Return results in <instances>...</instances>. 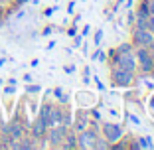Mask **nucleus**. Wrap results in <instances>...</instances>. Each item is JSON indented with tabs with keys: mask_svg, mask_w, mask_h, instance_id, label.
Masks as SVG:
<instances>
[{
	"mask_svg": "<svg viewBox=\"0 0 154 150\" xmlns=\"http://www.w3.org/2000/svg\"><path fill=\"white\" fill-rule=\"evenodd\" d=\"M132 41L140 47H148L152 50L154 46V34L150 30H142V28H134L132 30Z\"/></svg>",
	"mask_w": 154,
	"mask_h": 150,
	"instance_id": "nucleus-1",
	"label": "nucleus"
},
{
	"mask_svg": "<svg viewBox=\"0 0 154 150\" xmlns=\"http://www.w3.org/2000/svg\"><path fill=\"white\" fill-rule=\"evenodd\" d=\"M136 61H138V65H140V69L144 73H148V71H152L154 69V57H152V54L148 51V47H136Z\"/></svg>",
	"mask_w": 154,
	"mask_h": 150,
	"instance_id": "nucleus-2",
	"label": "nucleus"
},
{
	"mask_svg": "<svg viewBox=\"0 0 154 150\" xmlns=\"http://www.w3.org/2000/svg\"><path fill=\"white\" fill-rule=\"evenodd\" d=\"M117 67H122L127 69V71H136V67H138V61H136V55L132 54V51H127V54H119L117 55Z\"/></svg>",
	"mask_w": 154,
	"mask_h": 150,
	"instance_id": "nucleus-3",
	"label": "nucleus"
},
{
	"mask_svg": "<svg viewBox=\"0 0 154 150\" xmlns=\"http://www.w3.org/2000/svg\"><path fill=\"white\" fill-rule=\"evenodd\" d=\"M103 134L109 142H119L122 138V134H125V130L117 123H103Z\"/></svg>",
	"mask_w": 154,
	"mask_h": 150,
	"instance_id": "nucleus-4",
	"label": "nucleus"
},
{
	"mask_svg": "<svg viewBox=\"0 0 154 150\" xmlns=\"http://www.w3.org/2000/svg\"><path fill=\"white\" fill-rule=\"evenodd\" d=\"M65 134H67V127L65 124H55V127H51L50 134H48V140H50L51 146H59L65 140Z\"/></svg>",
	"mask_w": 154,
	"mask_h": 150,
	"instance_id": "nucleus-5",
	"label": "nucleus"
},
{
	"mask_svg": "<svg viewBox=\"0 0 154 150\" xmlns=\"http://www.w3.org/2000/svg\"><path fill=\"white\" fill-rule=\"evenodd\" d=\"M132 77H134V73L132 71H127V69H122V67H117L113 71V83L119 87H127L132 83Z\"/></svg>",
	"mask_w": 154,
	"mask_h": 150,
	"instance_id": "nucleus-6",
	"label": "nucleus"
},
{
	"mask_svg": "<svg viewBox=\"0 0 154 150\" xmlns=\"http://www.w3.org/2000/svg\"><path fill=\"white\" fill-rule=\"evenodd\" d=\"M95 140H97L95 132H93V130H85L81 136L77 138V146H81V148H93Z\"/></svg>",
	"mask_w": 154,
	"mask_h": 150,
	"instance_id": "nucleus-7",
	"label": "nucleus"
},
{
	"mask_svg": "<svg viewBox=\"0 0 154 150\" xmlns=\"http://www.w3.org/2000/svg\"><path fill=\"white\" fill-rule=\"evenodd\" d=\"M45 132H48V123H45L42 117H38L36 123L32 124V136H34V138H42Z\"/></svg>",
	"mask_w": 154,
	"mask_h": 150,
	"instance_id": "nucleus-8",
	"label": "nucleus"
},
{
	"mask_svg": "<svg viewBox=\"0 0 154 150\" xmlns=\"http://www.w3.org/2000/svg\"><path fill=\"white\" fill-rule=\"evenodd\" d=\"M22 136H24V128H22V124H18V123H10V124H8V138H12V140H20Z\"/></svg>",
	"mask_w": 154,
	"mask_h": 150,
	"instance_id": "nucleus-9",
	"label": "nucleus"
},
{
	"mask_svg": "<svg viewBox=\"0 0 154 150\" xmlns=\"http://www.w3.org/2000/svg\"><path fill=\"white\" fill-rule=\"evenodd\" d=\"M61 111L55 109V107H51V113L50 117H48V127H55V124H61Z\"/></svg>",
	"mask_w": 154,
	"mask_h": 150,
	"instance_id": "nucleus-10",
	"label": "nucleus"
},
{
	"mask_svg": "<svg viewBox=\"0 0 154 150\" xmlns=\"http://www.w3.org/2000/svg\"><path fill=\"white\" fill-rule=\"evenodd\" d=\"M65 144H61V148L69 150V148H77V136L75 134H65Z\"/></svg>",
	"mask_w": 154,
	"mask_h": 150,
	"instance_id": "nucleus-11",
	"label": "nucleus"
},
{
	"mask_svg": "<svg viewBox=\"0 0 154 150\" xmlns=\"http://www.w3.org/2000/svg\"><path fill=\"white\" fill-rule=\"evenodd\" d=\"M20 140H22V142H18V148H22V150H30V148H34V146H36V144H34V140H30V138H20Z\"/></svg>",
	"mask_w": 154,
	"mask_h": 150,
	"instance_id": "nucleus-12",
	"label": "nucleus"
},
{
	"mask_svg": "<svg viewBox=\"0 0 154 150\" xmlns=\"http://www.w3.org/2000/svg\"><path fill=\"white\" fill-rule=\"evenodd\" d=\"M136 28L148 30V16H136Z\"/></svg>",
	"mask_w": 154,
	"mask_h": 150,
	"instance_id": "nucleus-13",
	"label": "nucleus"
},
{
	"mask_svg": "<svg viewBox=\"0 0 154 150\" xmlns=\"http://www.w3.org/2000/svg\"><path fill=\"white\" fill-rule=\"evenodd\" d=\"M144 4H146V10H148V14H150V16H154V0H146Z\"/></svg>",
	"mask_w": 154,
	"mask_h": 150,
	"instance_id": "nucleus-14",
	"label": "nucleus"
},
{
	"mask_svg": "<svg viewBox=\"0 0 154 150\" xmlns=\"http://www.w3.org/2000/svg\"><path fill=\"white\" fill-rule=\"evenodd\" d=\"M127 51H131V44H121V47H119V54H127Z\"/></svg>",
	"mask_w": 154,
	"mask_h": 150,
	"instance_id": "nucleus-15",
	"label": "nucleus"
},
{
	"mask_svg": "<svg viewBox=\"0 0 154 150\" xmlns=\"http://www.w3.org/2000/svg\"><path fill=\"white\" fill-rule=\"evenodd\" d=\"M42 87L40 85H28V93H38Z\"/></svg>",
	"mask_w": 154,
	"mask_h": 150,
	"instance_id": "nucleus-16",
	"label": "nucleus"
},
{
	"mask_svg": "<svg viewBox=\"0 0 154 150\" xmlns=\"http://www.w3.org/2000/svg\"><path fill=\"white\" fill-rule=\"evenodd\" d=\"M138 16H150L148 10H146V4H142V6H140V10H138Z\"/></svg>",
	"mask_w": 154,
	"mask_h": 150,
	"instance_id": "nucleus-17",
	"label": "nucleus"
},
{
	"mask_svg": "<svg viewBox=\"0 0 154 150\" xmlns=\"http://www.w3.org/2000/svg\"><path fill=\"white\" fill-rule=\"evenodd\" d=\"M148 30L154 34V16H148Z\"/></svg>",
	"mask_w": 154,
	"mask_h": 150,
	"instance_id": "nucleus-18",
	"label": "nucleus"
},
{
	"mask_svg": "<svg viewBox=\"0 0 154 150\" xmlns=\"http://www.w3.org/2000/svg\"><path fill=\"white\" fill-rule=\"evenodd\" d=\"M101 36H103V32H97V36H95V44L99 46V41H101Z\"/></svg>",
	"mask_w": 154,
	"mask_h": 150,
	"instance_id": "nucleus-19",
	"label": "nucleus"
},
{
	"mask_svg": "<svg viewBox=\"0 0 154 150\" xmlns=\"http://www.w3.org/2000/svg\"><path fill=\"white\" fill-rule=\"evenodd\" d=\"M0 65H4V59H2V57H0Z\"/></svg>",
	"mask_w": 154,
	"mask_h": 150,
	"instance_id": "nucleus-20",
	"label": "nucleus"
},
{
	"mask_svg": "<svg viewBox=\"0 0 154 150\" xmlns=\"http://www.w3.org/2000/svg\"><path fill=\"white\" fill-rule=\"evenodd\" d=\"M0 14H2V2H0Z\"/></svg>",
	"mask_w": 154,
	"mask_h": 150,
	"instance_id": "nucleus-21",
	"label": "nucleus"
},
{
	"mask_svg": "<svg viewBox=\"0 0 154 150\" xmlns=\"http://www.w3.org/2000/svg\"><path fill=\"white\" fill-rule=\"evenodd\" d=\"M0 146H2V142H0Z\"/></svg>",
	"mask_w": 154,
	"mask_h": 150,
	"instance_id": "nucleus-22",
	"label": "nucleus"
},
{
	"mask_svg": "<svg viewBox=\"0 0 154 150\" xmlns=\"http://www.w3.org/2000/svg\"><path fill=\"white\" fill-rule=\"evenodd\" d=\"M152 50H154V46H152Z\"/></svg>",
	"mask_w": 154,
	"mask_h": 150,
	"instance_id": "nucleus-23",
	"label": "nucleus"
},
{
	"mask_svg": "<svg viewBox=\"0 0 154 150\" xmlns=\"http://www.w3.org/2000/svg\"><path fill=\"white\" fill-rule=\"evenodd\" d=\"M0 2H2V0H0Z\"/></svg>",
	"mask_w": 154,
	"mask_h": 150,
	"instance_id": "nucleus-24",
	"label": "nucleus"
}]
</instances>
